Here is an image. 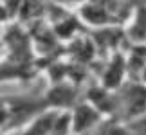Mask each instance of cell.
<instances>
[{
  "instance_id": "6da1fadb",
  "label": "cell",
  "mask_w": 146,
  "mask_h": 135,
  "mask_svg": "<svg viewBox=\"0 0 146 135\" xmlns=\"http://www.w3.org/2000/svg\"><path fill=\"white\" fill-rule=\"evenodd\" d=\"M78 15L88 29L125 27L133 15L130 0H87L78 7Z\"/></svg>"
},
{
  "instance_id": "7a4b0ae2",
  "label": "cell",
  "mask_w": 146,
  "mask_h": 135,
  "mask_svg": "<svg viewBox=\"0 0 146 135\" xmlns=\"http://www.w3.org/2000/svg\"><path fill=\"white\" fill-rule=\"evenodd\" d=\"M50 110L43 97H2V132H15L16 126L29 124L42 115L43 112Z\"/></svg>"
},
{
  "instance_id": "3957f363",
  "label": "cell",
  "mask_w": 146,
  "mask_h": 135,
  "mask_svg": "<svg viewBox=\"0 0 146 135\" xmlns=\"http://www.w3.org/2000/svg\"><path fill=\"white\" fill-rule=\"evenodd\" d=\"M117 97H119L123 108H125L126 119H139L146 115V85L141 81L130 79L126 81L119 90H117Z\"/></svg>"
},
{
  "instance_id": "277c9868",
  "label": "cell",
  "mask_w": 146,
  "mask_h": 135,
  "mask_svg": "<svg viewBox=\"0 0 146 135\" xmlns=\"http://www.w3.org/2000/svg\"><path fill=\"white\" fill-rule=\"evenodd\" d=\"M87 32L96 43L98 58L103 61L121 50V43L128 40L125 27H99V29H87Z\"/></svg>"
},
{
  "instance_id": "5b68a950",
  "label": "cell",
  "mask_w": 146,
  "mask_h": 135,
  "mask_svg": "<svg viewBox=\"0 0 146 135\" xmlns=\"http://www.w3.org/2000/svg\"><path fill=\"white\" fill-rule=\"evenodd\" d=\"M128 76V61H126V52L117 50L115 54H112L108 60L103 63L99 74L101 85L108 90L117 92L123 85H125V77Z\"/></svg>"
},
{
  "instance_id": "8992f818",
  "label": "cell",
  "mask_w": 146,
  "mask_h": 135,
  "mask_svg": "<svg viewBox=\"0 0 146 135\" xmlns=\"http://www.w3.org/2000/svg\"><path fill=\"white\" fill-rule=\"evenodd\" d=\"M78 97H80V85L72 81L50 83V88L45 94L50 110H72L80 103Z\"/></svg>"
},
{
  "instance_id": "52a82bcc",
  "label": "cell",
  "mask_w": 146,
  "mask_h": 135,
  "mask_svg": "<svg viewBox=\"0 0 146 135\" xmlns=\"http://www.w3.org/2000/svg\"><path fill=\"white\" fill-rule=\"evenodd\" d=\"M65 58L74 61V63H80L83 67L94 65V61L98 60V49H96V43H94V40L90 38V34L87 31L74 36L70 42H67Z\"/></svg>"
},
{
  "instance_id": "ba28073f",
  "label": "cell",
  "mask_w": 146,
  "mask_h": 135,
  "mask_svg": "<svg viewBox=\"0 0 146 135\" xmlns=\"http://www.w3.org/2000/svg\"><path fill=\"white\" fill-rule=\"evenodd\" d=\"M72 133L74 135H85L87 132H90L92 128H96V124L101 121L103 114L92 106L88 101H80L74 108H72Z\"/></svg>"
},
{
  "instance_id": "9c48e42d",
  "label": "cell",
  "mask_w": 146,
  "mask_h": 135,
  "mask_svg": "<svg viewBox=\"0 0 146 135\" xmlns=\"http://www.w3.org/2000/svg\"><path fill=\"white\" fill-rule=\"evenodd\" d=\"M119 97L115 95L114 90H108L105 88L103 85H92L90 88L87 90V101L90 103L92 106L101 112L103 115H114L117 106H119Z\"/></svg>"
},
{
  "instance_id": "30bf717a",
  "label": "cell",
  "mask_w": 146,
  "mask_h": 135,
  "mask_svg": "<svg viewBox=\"0 0 146 135\" xmlns=\"http://www.w3.org/2000/svg\"><path fill=\"white\" fill-rule=\"evenodd\" d=\"M125 29L130 43H146V5L133 9V15Z\"/></svg>"
},
{
  "instance_id": "8fae6325",
  "label": "cell",
  "mask_w": 146,
  "mask_h": 135,
  "mask_svg": "<svg viewBox=\"0 0 146 135\" xmlns=\"http://www.w3.org/2000/svg\"><path fill=\"white\" fill-rule=\"evenodd\" d=\"M24 0H2V24L9 25L20 20Z\"/></svg>"
},
{
  "instance_id": "7c38bea8",
  "label": "cell",
  "mask_w": 146,
  "mask_h": 135,
  "mask_svg": "<svg viewBox=\"0 0 146 135\" xmlns=\"http://www.w3.org/2000/svg\"><path fill=\"white\" fill-rule=\"evenodd\" d=\"M130 126L135 135H146V115L139 117V119H133Z\"/></svg>"
},
{
  "instance_id": "4fadbf2b",
  "label": "cell",
  "mask_w": 146,
  "mask_h": 135,
  "mask_svg": "<svg viewBox=\"0 0 146 135\" xmlns=\"http://www.w3.org/2000/svg\"><path fill=\"white\" fill-rule=\"evenodd\" d=\"M49 2H54V4H60V5H65V7H72V5L80 7V5H81V4H85L87 0H49Z\"/></svg>"
},
{
  "instance_id": "5bb4252c",
  "label": "cell",
  "mask_w": 146,
  "mask_h": 135,
  "mask_svg": "<svg viewBox=\"0 0 146 135\" xmlns=\"http://www.w3.org/2000/svg\"><path fill=\"white\" fill-rule=\"evenodd\" d=\"M130 4L133 5V9H135L139 5H146V0H130Z\"/></svg>"
}]
</instances>
